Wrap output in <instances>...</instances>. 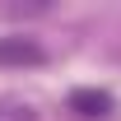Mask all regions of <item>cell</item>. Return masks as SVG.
Segmentation results:
<instances>
[{
    "mask_svg": "<svg viewBox=\"0 0 121 121\" xmlns=\"http://www.w3.org/2000/svg\"><path fill=\"white\" fill-rule=\"evenodd\" d=\"M0 60H14V65H42L47 51L33 42V37H5V42H0Z\"/></svg>",
    "mask_w": 121,
    "mask_h": 121,
    "instance_id": "6da1fadb",
    "label": "cell"
},
{
    "mask_svg": "<svg viewBox=\"0 0 121 121\" xmlns=\"http://www.w3.org/2000/svg\"><path fill=\"white\" fill-rule=\"evenodd\" d=\"M70 107H75L79 117H107L112 98H107V93H93V89H79L75 98H70Z\"/></svg>",
    "mask_w": 121,
    "mask_h": 121,
    "instance_id": "7a4b0ae2",
    "label": "cell"
},
{
    "mask_svg": "<svg viewBox=\"0 0 121 121\" xmlns=\"http://www.w3.org/2000/svg\"><path fill=\"white\" fill-rule=\"evenodd\" d=\"M0 121H37L28 103H0Z\"/></svg>",
    "mask_w": 121,
    "mask_h": 121,
    "instance_id": "3957f363",
    "label": "cell"
}]
</instances>
